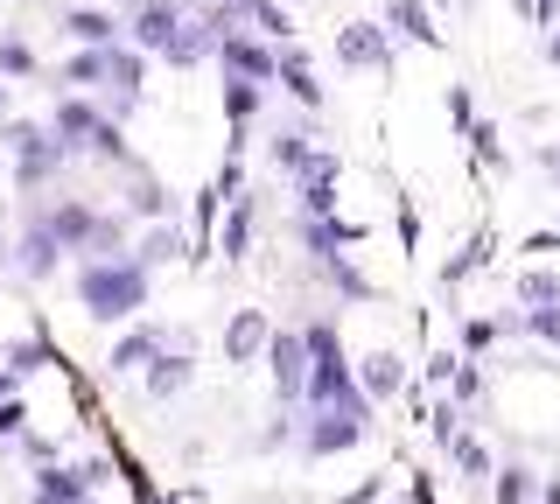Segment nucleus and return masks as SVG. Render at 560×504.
<instances>
[{"label":"nucleus","instance_id":"obj_1","mask_svg":"<svg viewBox=\"0 0 560 504\" xmlns=\"http://www.w3.org/2000/svg\"><path fill=\"white\" fill-rule=\"evenodd\" d=\"M78 302L92 323H127L148 308V267H133V259H92L78 273Z\"/></svg>","mask_w":560,"mask_h":504},{"label":"nucleus","instance_id":"obj_2","mask_svg":"<svg viewBox=\"0 0 560 504\" xmlns=\"http://www.w3.org/2000/svg\"><path fill=\"white\" fill-rule=\"evenodd\" d=\"M175 28H183V8H175V0H140L127 22H119V43L140 49V57H148V49L162 57V49L175 43Z\"/></svg>","mask_w":560,"mask_h":504},{"label":"nucleus","instance_id":"obj_3","mask_svg":"<svg viewBox=\"0 0 560 504\" xmlns=\"http://www.w3.org/2000/svg\"><path fill=\"white\" fill-rule=\"evenodd\" d=\"M364 413H372V407H315L302 448H308V456H343V448H358L364 442Z\"/></svg>","mask_w":560,"mask_h":504},{"label":"nucleus","instance_id":"obj_4","mask_svg":"<svg viewBox=\"0 0 560 504\" xmlns=\"http://www.w3.org/2000/svg\"><path fill=\"white\" fill-rule=\"evenodd\" d=\"M302 399H308V407H364V392L350 386V364H343V351H329V358H308Z\"/></svg>","mask_w":560,"mask_h":504},{"label":"nucleus","instance_id":"obj_5","mask_svg":"<svg viewBox=\"0 0 560 504\" xmlns=\"http://www.w3.org/2000/svg\"><path fill=\"white\" fill-rule=\"evenodd\" d=\"M267 364H273V399H280V407H294V399H302V378H308L302 329H273V337H267Z\"/></svg>","mask_w":560,"mask_h":504},{"label":"nucleus","instance_id":"obj_6","mask_svg":"<svg viewBox=\"0 0 560 504\" xmlns=\"http://www.w3.org/2000/svg\"><path fill=\"white\" fill-rule=\"evenodd\" d=\"M337 63L343 71H385L393 63V36L378 22H343L337 28Z\"/></svg>","mask_w":560,"mask_h":504},{"label":"nucleus","instance_id":"obj_7","mask_svg":"<svg viewBox=\"0 0 560 504\" xmlns=\"http://www.w3.org/2000/svg\"><path fill=\"white\" fill-rule=\"evenodd\" d=\"M210 57H218V71L238 78V84H267L273 78V49H259L253 36H218V43H210Z\"/></svg>","mask_w":560,"mask_h":504},{"label":"nucleus","instance_id":"obj_8","mask_svg":"<svg viewBox=\"0 0 560 504\" xmlns=\"http://www.w3.org/2000/svg\"><path fill=\"white\" fill-rule=\"evenodd\" d=\"M329 211H337V154L315 148L302 168V218H329Z\"/></svg>","mask_w":560,"mask_h":504},{"label":"nucleus","instance_id":"obj_9","mask_svg":"<svg viewBox=\"0 0 560 504\" xmlns=\"http://www.w3.org/2000/svg\"><path fill=\"white\" fill-rule=\"evenodd\" d=\"M350 386L364 392V407H378V399H399V386H407V358H399V351H372V358H364V372L350 378Z\"/></svg>","mask_w":560,"mask_h":504},{"label":"nucleus","instance_id":"obj_10","mask_svg":"<svg viewBox=\"0 0 560 504\" xmlns=\"http://www.w3.org/2000/svg\"><path fill=\"white\" fill-rule=\"evenodd\" d=\"M105 477V469H57V462H43V477H35V504H84V491Z\"/></svg>","mask_w":560,"mask_h":504},{"label":"nucleus","instance_id":"obj_11","mask_svg":"<svg viewBox=\"0 0 560 504\" xmlns=\"http://www.w3.org/2000/svg\"><path fill=\"white\" fill-rule=\"evenodd\" d=\"M267 337H273V323L259 316V308H238L232 329H224V364H253L259 351H267Z\"/></svg>","mask_w":560,"mask_h":504},{"label":"nucleus","instance_id":"obj_12","mask_svg":"<svg viewBox=\"0 0 560 504\" xmlns=\"http://www.w3.org/2000/svg\"><path fill=\"white\" fill-rule=\"evenodd\" d=\"M43 224H49V238H57L63 253H84V238H92L98 211H92V203H57V211H43Z\"/></svg>","mask_w":560,"mask_h":504},{"label":"nucleus","instance_id":"obj_13","mask_svg":"<svg viewBox=\"0 0 560 504\" xmlns=\"http://www.w3.org/2000/svg\"><path fill=\"white\" fill-rule=\"evenodd\" d=\"M98 84H113V98H119V113L140 98V49H127V43H113L105 49V78Z\"/></svg>","mask_w":560,"mask_h":504},{"label":"nucleus","instance_id":"obj_14","mask_svg":"<svg viewBox=\"0 0 560 504\" xmlns=\"http://www.w3.org/2000/svg\"><path fill=\"white\" fill-rule=\"evenodd\" d=\"M162 329H127V337H119L113 343V358H105V364H113V372H148V364L154 358H162Z\"/></svg>","mask_w":560,"mask_h":504},{"label":"nucleus","instance_id":"obj_15","mask_svg":"<svg viewBox=\"0 0 560 504\" xmlns=\"http://www.w3.org/2000/svg\"><path fill=\"white\" fill-rule=\"evenodd\" d=\"M92 127H98V113L84 106V98H63L57 119H49V141H57V148L70 154V148H84V141H92Z\"/></svg>","mask_w":560,"mask_h":504},{"label":"nucleus","instance_id":"obj_16","mask_svg":"<svg viewBox=\"0 0 560 504\" xmlns=\"http://www.w3.org/2000/svg\"><path fill=\"white\" fill-rule=\"evenodd\" d=\"M63 162H70V154H63V148L43 133L35 148H22V154H14V183H22V189H35V183H49V176H57Z\"/></svg>","mask_w":560,"mask_h":504},{"label":"nucleus","instance_id":"obj_17","mask_svg":"<svg viewBox=\"0 0 560 504\" xmlns=\"http://www.w3.org/2000/svg\"><path fill=\"white\" fill-rule=\"evenodd\" d=\"M273 78H280V92L294 98V106H323V84H315V71H308V57H273Z\"/></svg>","mask_w":560,"mask_h":504},{"label":"nucleus","instance_id":"obj_18","mask_svg":"<svg viewBox=\"0 0 560 504\" xmlns=\"http://www.w3.org/2000/svg\"><path fill=\"white\" fill-rule=\"evenodd\" d=\"M57 259H63V246L49 238V224L35 218L28 238H22V273H28V281H49V273H57Z\"/></svg>","mask_w":560,"mask_h":504},{"label":"nucleus","instance_id":"obj_19","mask_svg":"<svg viewBox=\"0 0 560 504\" xmlns=\"http://www.w3.org/2000/svg\"><path fill=\"white\" fill-rule=\"evenodd\" d=\"M393 28H399V36H407V43H442V28H434V14H428V0H393V22H385V36H393Z\"/></svg>","mask_w":560,"mask_h":504},{"label":"nucleus","instance_id":"obj_20","mask_svg":"<svg viewBox=\"0 0 560 504\" xmlns=\"http://www.w3.org/2000/svg\"><path fill=\"white\" fill-rule=\"evenodd\" d=\"M63 28H70L84 49H113V43H119V22H113V14H98V8H70Z\"/></svg>","mask_w":560,"mask_h":504},{"label":"nucleus","instance_id":"obj_21","mask_svg":"<svg viewBox=\"0 0 560 504\" xmlns=\"http://www.w3.org/2000/svg\"><path fill=\"white\" fill-rule=\"evenodd\" d=\"M183 386H189V358H183V351H168V343H162V358L148 364V399H175Z\"/></svg>","mask_w":560,"mask_h":504},{"label":"nucleus","instance_id":"obj_22","mask_svg":"<svg viewBox=\"0 0 560 504\" xmlns=\"http://www.w3.org/2000/svg\"><path fill=\"white\" fill-rule=\"evenodd\" d=\"M218 246H224V259H245V246H253V197H238L232 211H224Z\"/></svg>","mask_w":560,"mask_h":504},{"label":"nucleus","instance_id":"obj_23","mask_svg":"<svg viewBox=\"0 0 560 504\" xmlns=\"http://www.w3.org/2000/svg\"><path fill=\"white\" fill-rule=\"evenodd\" d=\"M210 43H218V36H210V22H197V28L183 22V28H175V43L162 49V57H168V63H203V57H210Z\"/></svg>","mask_w":560,"mask_h":504},{"label":"nucleus","instance_id":"obj_24","mask_svg":"<svg viewBox=\"0 0 560 504\" xmlns=\"http://www.w3.org/2000/svg\"><path fill=\"white\" fill-rule=\"evenodd\" d=\"M267 154H273V168H280V176H302L315 148H308V133H273V148H267Z\"/></svg>","mask_w":560,"mask_h":504},{"label":"nucleus","instance_id":"obj_25","mask_svg":"<svg viewBox=\"0 0 560 504\" xmlns=\"http://www.w3.org/2000/svg\"><path fill=\"white\" fill-rule=\"evenodd\" d=\"M183 253V238H175V224H154L148 238H140V253H127L133 267H162V259H175Z\"/></svg>","mask_w":560,"mask_h":504},{"label":"nucleus","instance_id":"obj_26","mask_svg":"<svg viewBox=\"0 0 560 504\" xmlns=\"http://www.w3.org/2000/svg\"><path fill=\"white\" fill-rule=\"evenodd\" d=\"M224 113H232V127H245V119L259 113V84H238V78H224Z\"/></svg>","mask_w":560,"mask_h":504},{"label":"nucleus","instance_id":"obj_27","mask_svg":"<svg viewBox=\"0 0 560 504\" xmlns=\"http://www.w3.org/2000/svg\"><path fill=\"white\" fill-rule=\"evenodd\" d=\"M0 78H35V49L22 36H0Z\"/></svg>","mask_w":560,"mask_h":504},{"label":"nucleus","instance_id":"obj_28","mask_svg":"<svg viewBox=\"0 0 560 504\" xmlns=\"http://www.w3.org/2000/svg\"><path fill=\"white\" fill-rule=\"evenodd\" d=\"M518 302L525 308H553L560 302V281H553V273H518Z\"/></svg>","mask_w":560,"mask_h":504},{"label":"nucleus","instance_id":"obj_29","mask_svg":"<svg viewBox=\"0 0 560 504\" xmlns=\"http://www.w3.org/2000/svg\"><path fill=\"white\" fill-rule=\"evenodd\" d=\"M245 14H253V22L267 28V36H294V14L280 8V0H245Z\"/></svg>","mask_w":560,"mask_h":504},{"label":"nucleus","instance_id":"obj_30","mask_svg":"<svg viewBox=\"0 0 560 504\" xmlns=\"http://www.w3.org/2000/svg\"><path fill=\"white\" fill-rule=\"evenodd\" d=\"M512 329H533L539 343H560V302L553 308H525V316H512Z\"/></svg>","mask_w":560,"mask_h":504},{"label":"nucleus","instance_id":"obj_31","mask_svg":"<svg viewBox=\"0 0 560 504\" xmlns=\"http://www.w3.org/2000/svg\"><path fill=\"white\" fill-rule=\"evenodd\" d=\"M98 78H105V49H78L63 63V84H98Z\"/></svg>","mask_w":560,"mask_h":504},{"label":"nucleus","instance_id":"obj_32","mask_svg":"<svg viewBox=\"0 0 560 504\" xmlns=\"http://www.w3.org/2000/svg\"><path fill=\"white\" fill-rule=\"evenodd\" d=\"M84 148H92L98 162H127V141H119V127H113V119H98V127H92V141H84Z\"/></svg>","mask_w":560,"mask_h":504},{"label":"nucleus","instance_id":"obj_33","mask_svg":"<svg viewBox=\"0 0 560 504\" xmlns=\"http://www.w3.org/2000/svg\"><path fill=\"white\" fill-rule=\"evenodd\" d=\"M35 141H43V127H28V119H0V148H8V154H22Z\"/></svg>","mask_w":560,"mask_h":504},{"label":"nucleus","instance_id":"obj_34","mask_svg":"<svg viewBox=\"0 0 560 504\" xmlns=\"http://www.w3.org/2000/svg\"><path fill=\"white\" fill-rule=\"evenodd\" d=\"M448 448H455V462H463L469 477H490V456H483V442H469V434H455Z\"/></svg>","mask_w":560,"mask_h":504},{"label":"nucleus","instance_id":"obj_35","mask_svg":"<svg viewBox=\"0 0 560 504\" xmlns=\"http://www.w3.org/2000/svg\"><path fill=\"white\" fill-rule=\"evenodd\" d=\"M498 504H533V477H525V469H504V477H498Z\"/></svg>","mask_w":560,"mask_h":504},{"label":"nucleus","instance_id":"obj_36","mask_svg":"<svg viewBox=\"0 0 560 504\" xmlns=\"http://www.w3.org/2000/svg\"><path fill=\"white\" fill-rule=\"evenodd\" d=\"M133 211H140V218H162V211H168V197H162V189H154L148 176H133Z\"/></svg>","mask_w":560,"mask_h":504},{"label":"nucleus","instance_id":"obj_37","mask_svg":"<svg viewBox=\"0 0 560 504\" xmlns=\"http://www.w3.org/2000/svg\"><path fill=\"white\" fill-rule=\"evenodd\" d=\"M329 281H337L343 294H364V273H358V267H350V259H343V253H329Z\"/></svg>","mask_w":560,"mask_h":504},{"label":"nucleus","instance_id":"obj_38","mask_svg":"<svg viewBox=\"0 0 560 504\" xmlns=\"http://www.w3.org/2000/svg\"><path fill=\"white\" fill-rule=\"evenodd\" d=\"M469 141H477L483 162H504V133H498V127H469Z\"/></svg>","mask_w":560,"mask_h":504},{"label":"nucleus","instance_id":"obj_39","mask_svg":"<svg viewBox=\"0 0 560 504\" xmlns=\"http://www.w3.org/2000/svg\"><path fill=\"white\" fill-rule=\"evenodd\" d=\"M22 421H28V407H22V399H0V434H22Z\"/></svg>","mask_w":560,"mask_h":504},{"label":"nucleus","instance_id":"obj_40","mask_svg":"<svg viewBox=\"0 0 560 504\" xmlns=\"http://www.w3.org/2000/svg\"><path fill=\"white\" fill-rule=\"evenodd\" d=\"M448 119H455V127H477V113H469V92H463V84L448 92Z\"/></svg>","mask_w":560,"mask_h":504},{"label":"nucleus","instance_id":"obj_41","mask_svg":"<svg viewBox=\"0 0 560 504\" xmlns=\"http://www.w3.org/2000/svg\"><path fill=\"white\" fill-rule=\"evenodd\" d=\"M490 337H498V323H469V329H463V343H469V351H483Z\"/></svg>","mask_w":560,"mask_h":504},{"label":"nucleus","instance_id":"obj_42","mask_svg":"<svg viewBox=\"0 0 560 504\" xmlns=\"http://www.w3.org/2000/svg\"><path fill=\"white\" fill-rule=\"evenodd\" d=\"M210 8H218V14H232V22H238V14H245V0H210Z\"/></svg>","mask_w":560,"mask_h":504},{"label":"nucleus","instance_id":"obj_43","mask_svg":"<svg viewBox=\"0 0 560 504\" xmlns=\"http://www.w3.org/2000/svg\"><path fill=\"white\" fill-rule=\"evenodd\" d=\"M539 504H560V477H553V483H547V491H539Z\"/></svg>","mask_w":560,"mask_h":504},{"label":"nucleus","instance_id":"obj_44","mask_svg":"<svg viewBox=\"0 0 560 504\" xmlns=\"http://www.w3.org/2000/svg\"><path fill=\"white\" fill-rule=\"evenodd\" d=\"M547 63H560V28H553V36H547Z\"/></svg>","mask_w":560,"mask_h":504},{"label":"nucleus","instance_id":"obj_45","mask_svg":"<svg viewBox=\"0 0 560 504\" xmlns=\"http://www.w3.org/2000/svg\"><path fill=\"white\" fill-rule=\"evenodd\" d=\"M0 392H14V372H8V364H0Z\"/></svg>","mask_w":560,"mask_h":504},{"label":"nucleus","instance_id":"obj_46","mask_svg":"<svg viewBox=\"0 0 560 504\" xmlns=\"http://www.w3.org/2000/svg\"><path fill=\"white\" fill-rule=\"evenodd\" d=\"M547 168H560V141H553V148H547Z\"/></svg>","mask_w":560,"mask_h":504},{"label":"nucleus","instance_id":"obj_47","mask_svg":"<svg viewBox=\"0 0 560 504\" xmlns=\"http://www.w3.org/2000/svg\"><path fill=\"white\" fill-rule=\"evenodd\" d=\"M0 119H8V84H0Z\"/></svg>","mask_w":560,"mask_h":504},{"label":"nucleus","instance_id":"obj_48","mask_svg":"<svg viewBox=\"0 0 560 504\" xmlns=\"http://www.w3.org/2000/svg\"><path fill=\"white\" fill-rule=\"evenodd\" d=\"M0 259H8V238H0Z\"/></svg>","mask_w":560,"mask_h":504}]
</instances>
